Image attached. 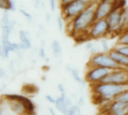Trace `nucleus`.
Masks as SVG:
<instances>
[{
  "label": "nucleus",
  "instance_id": "nucleus-1",
  "mask_svg": "<svg viewBox=\"0 0 128 115\" xmlns=\"http://www.w3.org/2000/svg\"><path fill=\"white\" fill-rule=\"evenodd\" d=\"M97 2V1H96ZM96 2L88 5L82 12L76 16L73 20L67 22L66 29L71 34H75V37L81 34H87L88 29L96 20L95 7Z\"/></svg>",
  "mask_w": 128,
  "mask_h": 115
},
{
  "label": "nucleus",
  "instance_id": "nucleus-2",
  "mask_svg": "<svg viewBox=\"0 0 128 115\" xmlns=\"http://www.w3.org/2000/svg\"><path fill=\"white\" fill-rule=\"evenodd\" d=\"M128 89V85L114 84L110 82H100L91 85L92 94L100 95L111 100L117 99Z\"/></svg>",
  "mask_w": 128,
  "mask_h": 115
},
{
  "label": "nucleus",
  "instance_id": "nucleus-3",
  "mask_svg": "<svg viewBox=\"0 0 128 115\" xmlns=\"http://www.w3.org/2000/svg\"><path fill=\"white\" fill-rule=\"evenodd\" d=\"M98 0H76L68 4L62 5L61 15L64 17L65 22H70L81 12H82L88 5L96 2Z\"/></svg>",
  "mask_w": 128,
  "mask_h": 115
},
{
  "label": "nucleus",
  "instance_id": "nucleus-4",
  "mask_svg": "<svg viewBox=\"0 0 128 115\" xmlns=\"http://www.w3.org/2000/svg\"><path fill=\"white\" fill-rule=\"evenodd\" d=\"M87 67H100L111 70L123 68L116 63V61L110 56L109 52H99L98 53L92 54L88 61Z\"/></svg>",
  "mask_w": 128,
  "mask_h": 115
},
{
  "label": "nucleus",
  "instance_id": "nucleus-5",
  "mask_svg": "<svg viewBox=\"0 0 128 115\" xmlns=\"http://www.w3.org/2000/svg\"><path fill=\"white\" fill-rule=\"evenodd\" d=\"M109 24L110 34H122L126 30L123 8H115L106 17Z\"/></svg>",
  "mask_w": 128,
  "mask_h": 115
},
{
  "label": "nucleus",
  "instance_id": "nucleus-6",
  "mask_svg": "<svg viewBox=\"0 0 128 115\" xmlns=\"http://www.w3.org/2000/svg\"><path fill=\"white\" fill-rule=\"evenodd\" d=\"M89 39H102L110 34V28L106 19H96L88 31Z\"/></svg>",
  "mask_w": 128,
  "mask_h": 115
},
{
  "label": "nucleus",
  "instance_id": "nucleus-7",
  "mask_svg": "<svg viewBox=\"0 0 128 115\" xmlns=\"http://www.w3.org/2000/svg\"><path fill=\"white\" fill-rule=\"evenodd\" d=\"M111 71V70L100 67H87L85 80L91 85L102 82Z\"/></svg>",
  "mask_w": 128,
  "mask_h": 115
},
{
  "label": "nucleus",
  "instance_id": "nucleus-8",
  "mask_svg": "<svg viewBox=\"0 0 128 115\" xmlns=\"http://www.w3.org/2000/svg\"><path fill=\"white\" fill-rule=\"evenodd\" d=\"M116 8V0H98L95 7L96 19H106Z\"/></svg>",
  "mask_w": 128,
  "mask_h": 115
},
{
  "label": "nucleus",
  "instance_id": "nucleus-9",
  "mask_svg": "<svg viewBox=\"0 0 128 115\" xmlns=\"http://www.w3.org/2000/svg\"><path fill=\"white\" fill-rule=\"evenodd\" d=\"M102 82L128 85V69L119 68L112 70Z\"/></svg>",
  "mask_w": 128,
  "mask_h": 115
},
{
  "label": "nucleus",
  "instance_id": "nucleus-10",
  "mask_svg": "<svg viewBox=\"0 0 128 115\" xmlns=\"http://www.w3.org/2000/svg\"><path fill=\"white\" fill-rule=\"evenodd\" d=\"M102 108L104 109V115H124L128 111V103L115 99Z\"/></svg>",
  "mask_w": 128,
  "mask_h": 115
},
{
  "label": "nucleus",
  "instance_id": "nucleus-11",
  "mask_svg": "<svg viewBox=\"0 0 128 115\" xmlns=\"http://www.w3.org/2000/svg\"><path fill=\"white\" fill-rule=\"evenodd\" d=\"M4 97L7 99H14L20 101L26 110V114L34 115L35 114V106L32 100L24 95L20 94H5Z\"/></svg>",
  "mask_w": 128,
  "mask_h": 115
},
{
  "label": "nucleus",
  "instance_id": "nucleus-12",
  "mask_svg": "<svg viewBox=\"0 0 128 115\" xmlns=\"http://www.w3.org/2000/svg\"><path fill=\"white\" fill-rule=\"evenodd\" d=\"M2 100L5 103L6 109H8L13 115H22L26 114L25 108L20 101L14 99H7L4 97Z\"/></svg>",
  "mask_w": 128,
  "mask_h": 115
},
{
  "label": "nucleus",
  "instance_id": "nucleus-13",
  "mask_svg": "<svg viewBox=\"0 0 128 115\" xmlns=\"http://www.w3.org/2000/svg\"><path fill=\"white\" fill-rule=\"evenodd\" d=\"M73 106L74 104L71 100L67 97L65 93L61 94V95L58 98H56V102L55 103V107L56 110L61 112L63 115L66 114Z\"/></svg>",
  "mask_w": 128,
  "mask_h": 115
},
{
  "label": "nucleus",
  "instance_id": "nucleus-14",
  "mask_svg": "<svg viewBox=\"0 0 128 115\" xmlns=\"http://www.w3.org/2000/svg\"><path fill=\"white\" fill-rule=\"evenodd\" d=\"M109 54L110 55V56L116 61V63L123 68H127L128 69V57L126 56L125 55L119 52L117 49H112Z\"/></svg>",
  "mask_w": 128,
  "mask_h": 115
},
{
  "label": "nucleus",
  "instance_id": "nucleus-15",
  "mask_svg": "<svg viewBox=\"0 0 128 115\" xmlns=\"http://www.w3.org/2000/svg\"><path fill=\"white\" fill-rule=\"evenodd\" d=\"M19 37H20V43L22 49H29L32 48V41L29 38L28 33L25 30H20L19 31Z\"/></svg>",
  "mask_w": 128,
  "mask_h": 115
},
{
  "label": "nucleus",
  "instance_id": "nucleus-16",
  "mask_svg": "<svg viewBox=\"0 0 128 115\" xmlns=\"http://www.w3.org/2000/svg\"><path fill=\"white\" fill-rule=\"evenodd\" d=\"M51 49L52 54L56 57H59L62 54V47L60 42L57 40H54L51 43Z\"/></svg>",
  "mask_w": 128,
  "mask_h": 115
},
{
  "label": "nucleus",
  "instance_id": "nucleus-17",
  "mask_svg": "<svg viewBox=\"0 0 128 115\" xmlns=\"http://www.w3.org/2000/svg\"><path fill=\"white\" fill-rule=\"evenodd\" d=\"M70 72L71 73V76L73 77V79L80 85H83L85 84V82L86 80H84L82 76H80V70L78 69H75V68H70Z\"/></svg>",
  "mask_w": 128,
  "mask_h": 115
},
{
  "label": "nucleus",
  "instance_id": "nucleus-18",
  "mask_svg": "<svg viewBox=\"0 0 128 115\" xmlns=\"http://www.w3.org/2000/svg\"><path fill=\"white\" fill-rule=\"evenodd\" d=\"M117 44L128 46V30L124 31L119 35L117 40Z\"/></svg>",
  "mask_w": 128,
  "mask_h": 115
},
{
  "label": "nucleus",
  "instance_id": "nucleus-19",
  "mask_svg": "<svg viewBox=\"0 0 128 115\" xmlns=\"http://www.w3.org/2000/svg\"><path fill=\"white\" fill-rule=\"evenodd\" d=\"M64 115H81V111H80V106L76 105V106H73L69 111L64 114Z\"/></svg>",
  "mask_w": 128,
  "mask_h": 115
},
{
  "label": "nucleus",
  "instance_id": "nucleus-20",
  "mask_svg": "<svg viewBox=\"0 0 128 115\" xmlns=\"http://www.w3.org/2000/svg\"><path fill=\"white\" fill-rule=\"evenodd\" d=\"M100 46H101V49L104 52H110V51L112 49H110L109 41L105 38H102V40L100 41Z\"/></svg>",
  "mask_w": 128,
  "mask_h": 115
},
{
  "label": "nucleus",
  "instance_id": "nucleus-21",
  "mask_svg": "<svg viewBox=\"0 0 128 115\" xmlns=\"http://www.w3.org/2000/svg\"><path fill=\"white\" fill-rule=\"evenodd\" d=\"M56 21H57V25H58V28L60 31H63L64 30V19L62 15H58L56 18Z\"/></svg>",
  "mask_w": 128,
  "mask_h": 115
},
{
  "label": "nucleus",
  "instance_id": "nucleus-22",
  "mask_svg": "<svg viewBox=\"0 0 128 115\" xmlns=\"http://www.w3.org/2000/svg\"><path fill=\"white\" fill-rule=\"evenodd\" d=\"M116 49H117L119 52L125 55L126 56L128 57V46H125V45H119L117 44V46L115 47Z\"/></svg>",
  "mask_w": 128,
  "mask_h": 115
},
{
  "label": "nucleus",
  "instance_id": "nucleus-23",
  "mask_svg": "<svg viewBox=\"0 0 128 115\" xmlns=\"http://www.w3.org/2000/svg\"><path fill=\"white\" fill-rule=\"evenodd\" d=\"M123 16H124V20L126 30H128V4L123 8Z\"/></svg>",
  "mask_w": 128,
  "mask_h": 115
},
{
  "label": "nucleus",
  "instance_id": "nucleus-24",
  "mask_svg": "<svg viewBox=\"0 0 128 115\" xmlns=\"http://www.w3.org/2000/svg\"><path fill=\"white\" fill-rule=\"evenodd\" d=\"M16 8V4H15L14 0H8L6 11H15Z\"/></svg>",
  "mask_w": 128,
  "mask_h": 115
},
{
  "label": "nucleus",
  "instance_id": "nucleus-25",
  "mask_svg": "<svg viewBox=\"0 0 128 115\" xmlns=\"http://www.w3.org/2000/svg\"><path fill=\"white\" fill-rule=\"evenodd\" d=\"M10 24V19H9V16H8V11H4V13H3L2 16V25H9Z\"/></svg>",
  "mask_w": 128,
  "mask_h": 115
},
{
  "label": "nucleus",
  "instance_id": "nucleus-26",
  "mask_svg": "<svg viewBox=\"0 0 128 115\" xmlns=\"http://www.w3.org/2000/svg\"><path fill=\"white\" fill-rule=\"evenodd\" d=\"M117 99L119 100L120 101H122L124 103H128V89L126 90L122 95H120Z\"/></svg>",
  "mask_w": 128,
  "mask_h": 115
},
{
  "label": "nucleus",
  "instance_id": "nucleus-27",
  "mask_svg": "<svg viewBox=\"0 0 128 115\" xmlns=\"http://www.w3.org/2000/svg\"><path fill=\"white\" fill-rule=\"evenodd\" d=\"M20 13L26 19H28V20H32V14L29 13V12H28L26 10H24V9H20Z\"/></svg>",
  "mask_w": 128,
  "mask_h": 115
},
{
  "label": "nucleus",
  "instance_id": "nucleus-28",
  "mask_svg": "<svg viewBox=\"0 0 128 115\" xmlns=\"http://www.w3.org/2000/svg\"><path fill=\"white\" fill-rule=\"evenodd\" d=\"M45 99H46V100L48 103H51V104H54V105H55V103H56V98H55L54 97H52V95H50V94L46 95Z\"/></svg>",
  "mask_w": 128,
  "mask_h": 115
},
{
  "label": "nucleus",
  "instance_id": "nucleus-29",
  "mask_svg": "<svg viewBox=\"0 0 128 115\" xmlns=\"http://www.w3.org/2000/svg\"><path fill=\"white\" fill-rule=\"evenodd\" d=\"M8 0H0V7L4 10H7Z\"/></svg>",
  "mask_w": 128,
  "mask_h": 115
},
{
  "label": "nucleus",
  "instance_id": "nucleus-30",
  "mask_svg": "<svg viewBox=\"0 0 128 115\" xmlns=\"http://www.w3.org/2000/svg\"><path fill=\"white\" fill-rule=\"evenodd\" d=\"M39 56H40L41 58L45 59V60L47 61V59H46V52H45L44 48L42 47V48L40 49V50H39Z\"/></svg>",
  "mask_w": 128,
  "mask_h": 115
},
{
  "label": "nucleus",
  "instance_id": "nucleus-31",
  "mask_svg": "<svg viewBox=\"0 0 128 115\" xmlns=\"http://www.w3.org/2000/svg\"><path fill=\"white\" fill-rule=\"evenodd\" d=\"M50 7L52 11H55L56 8V0H49Z\"/></svg>",
  "mask_w": 128,
  "mask_h": 115
},
{
  "label": "nucleus",
  "instance_id": "nucleus-32",
  "mask_svg": "<svg viewBox=\"0 0 128 115\" xmlns=\"http://www.w3.org/2000/svg\"><path fill=\"white\" fill-rule=\"evenodd\" d=\"M95 46V45L93 43H92V42H89V43H88L87 44H86V49H88V50H89L90 52L94 49V47Z\"/></svg>",
  "mask_w": 128,
  "mask_h": 115
},
{
  "label": "nucleus",
  "instance_id": "nucleus-33",
  "mask_svg": "<svg viewBox=\"0 0 128 115\" xmlns=\"http://www.w3.org/2000/svg\"><path fill=\"white\" fill-rule=\"evenodd\" d=\"M57 88H58V91H59L61 94L65 93V88H64V85H62V84H58V86H57Z\"/></svg>",
  "mask_w": 128,
  "mask_h": 115
},
{
  "label": "nucleus",
  "instance_id": "nucleus-34",
  "mask_svg": "<svg viewBox=\"0 0 128 115\" xmlns=\"http://www.w3.org/2000/svg\"><path fill=\"white\" fill-rule=\"evenodd\" d=\"M74 1H76V0H58L59 4H60V6L64 5V4H68V3L72 2Z\"/></svg>",
  "mask_w": 128,
  "mask_h": 115
},
{
  "label": "nucleus",
  "instance_id": "nucleus-35",
  "mask_svg": "<svg viewBox=\"0 0 128 115\" xmlns=\"http://www.w3.org/2000/svg\"><path fill=\"white\" fill-rule=\"evenodd\" d=\"M78 106H83L84 104H85V100H84V98L82 97H81L80 99H79V101H78Z\"/></svg>",
  "mask_w": 128,
  "mask_h": 115
},
{
  "label": "nucleus",
  "instance_id": "nucleus-36",
  "mask_svg": "<svg viewBox=\"0 0 128 115\" xmlns=\"http://www.w3.org/2000/svg\"><path fill=\"white\" fill-rule=\"evenodd\" d=\"M5 76H6V72L2 68H1L0 69V77L2 79V78L5 77Z\"/></svg>",
  "mask_w": 128,
  "mask_h": 115
},
{
  "label": "nucleus",
  "instance_id": "nucleus-37",
  "mask_svg": "<svg viewBox=\"0 0 128 115\" xmlns=\"http://www.w3.org/2000/svg\"><path fill=\"white\" fill-rule=\"evenodd\" d=\"M49 112L51 115H56V111L52 108H49Z\"/></svg>",
  "mask_w": 128,
  "mask_h": 115
},
{
  "label": "nucleus",
  "instance_id": "nucleus-38",
  "mask_svg": "<svg viewBox=\"0 0 128 115\" xmlns=\"http://www.w3.org/2000/svg\"><path fill=\"white\" fill-rule=\"evenodd\" d=\"M50 13H46V20H47V22H49V21H50Z\"/></svg>",
  "mask_w": 128,
  "mask_h": 115
},
{
  "label": "nucleus",
  "instance_id": "nucleus-39",
  "mask_svg": "<svg viewBox=\"0 0 128 115\" xmlns=\"http://www.w3.org/2000/svg\"><path fill=\"white\" fill-rule=\"evenodd\" d=\"M29 115V114H24V115Z\"/></svg>",
  "mask_w": 128,
  "mask_h": 115
},
{
  "label": "nucleus",
  "instance_id": "nucleus-40",
  "mask_svg": "<svg viewBox=\"0 0 128 115\" xmlns=\"http://www.w3.org/2000/svg\"><path fill=\"white\" fill-rule=\"evenodd\" d=\"M128 115V111L127 112H126V113H125V115Z\"/></svg>",
  "mask_w": 128,
  "mask_h": 115
},
{
  "label": "nucleus",
  "instance_id": "nucleus-41",
  "mask_svg": "<svg viewBox=\"0 0 128 115\" xmlns=\"http://www.w3.org/2000/svg\"><path fill=\"white\" fill-rule=\"evenodd\" d=\"M1 115H4V114H1Z\"/></svg>",
  "mask_w": 128,
  "mask_h": 115
}]
</instances>
